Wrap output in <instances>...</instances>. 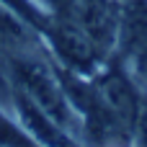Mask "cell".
<instances>
[{
  "instance_id": "9",
  "label": "cell",
  "mask_w": 147,
  "mask_h": 147,
  "mask_svg": "<svg viewBox=\"0 0 147 147\" xmlns=\"http://www.w3.org/2000/svg\"><path fill=\"white\" fill-rule=\"evenodd\" d=\"M140 147H147V114L140 116Z\"/></svg>"
},
{
  "instance_id": "6",
  "label": "cell",
  "mask_w": 147,
  "mask_h": 147,
  "mask_svg": "<svg viewBox=\"0 0 147 147\" xmlns=\"http://www.w3.org/2000/svg\"><path fill=\"white\" fill-rule=\"evenodd\" d=\"M0 5L8 8L13 16H18V18H21L26 26H31V28H41V31H44L47 23H49L47 10H41L36 0H0Z\"/></svg>"
},
{
  "instance_id": "8",
  "label": "cell",
  "mask_w": 147,
  "mask_h": 147,
  "mask_svg": "<svg viewBox=\"0 0 147 147\" xmlns=\"http://www.w3.org/2000/svg\"><path fill=\"white\" fill-rule=\"evenodd\" d=\"M36 3H44V8H49L59 18H67L70 16V5H72V0H36Z\"/></svg>"
},
{
  "instance_id": "4",
  "label": "cell",
  "mask_w": 147,
  "mask_h": 147,
  "mask_svg": "<svg viewBox=\"0 0 147 147\" xmlns=\"http://www.w3.org/2000/svg\"><path fill=\"white\" fill-rule=\"evenodd\" d=\"M93 90L101 98V103L114 114V119L124 129L132 132V127L140 119V98H137V90H134L132 80L119 67H111L106 75L98 78V83H96Z\"/></svg>"
},
{
  "instance_id": "1",
  "label": "cell",
  "mask_w": 147,
  "mask_h": 147,
  "mask_svg": "<svg viewBox=\"0 0 147 147\" xmlns=\"http://www.w3.org/2000/svg\"><path fill=\"white\" fill-rule=\"evenodd\" d=\"M10 78L16 83V90L23 93L31 103H36L47 116H52L59 127L72 124V106L54 78V72L34 54L21 52L10 57Z\"/></svg>"
},
{
  "instance_id": "5",
  "label": "cell",
  "mask_w": 147,
  "mask_h": 147,
  "mask_svg": "<svg viewBox=\"0 0 147 147\" xmlns=\"http://www.w3.org/2000/svg\"><path fill=\"white\" fill-rule=\"evenodd\" d=\"M16 111H18V116H21V124H23L26 134H28L31 140H36L41 147H78L70 140V134H67L52 116H47L36 103H31V101H28L23 93H18V90H16Z\"/></svg>"
},
{
  "instance_id": "7",
  "label": "cell",
  "mask_w": 147,
  "mask_h": 147,
  "mask_svg": "<svg viewBox=\"0 0 147 147\" xmlns=\"http://www.w3.org/2000/svg\"><path fill=\"white\" fill-rule=\"evenodd\" d=\"M0 147H36V142L0 111Z\"/></svg>"
},
{
  "instance_id": "3",
  "label": "cell",
  "mask_w": 147,
  "mask_h": 147,
  "mask_svg": "<svg viewBox=\"0 0 147 147\" xmlns=\"http://www.w3.org/2000/svg\"><path fill=\"white\" fill-rule=\"evenodd\" d=\"M67 18H72L98 44L101 52H106L119 36L121 16L111 0H72Z\"/></svg>"
},
{
  "instance_id": "2",
  "label": "cell",
  "mask_w": 147,
  "mask_h": 147,
  "mask_svg": "<svg viewBox=\"0 0 147 147\" xmlns=\"http://www.w3.org/2000/svg\"><path fill=\"white\" fill-rule=\"evenodd\" d=\"M54 54L65 62V67H70L78 75H93L96 67L101 65V49L98 44L72 21V18H49L47 28H44Z\"/></svg>"
}]
</instances>
